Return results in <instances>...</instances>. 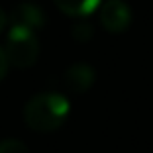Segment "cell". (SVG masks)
Returning <instances> with one entry per match:
<instances>
[{"instance_id":"obj_1","label":"cell","mask_w":153,"mask_h":153,"mask_svg":"<svg viewBox=\"0 0 153 153\" xmlns=\"http://www.w3.org/2000/svg\"><path fill=\"white\" fill-rule=\"evenodd\" d=\"M71 112V104L59 92H39L24 106L26 126L39 134H49L63 126Z\"/></svg>"},{"instance_id":"obj_2","label":"cell","mask_w":153,"mask_h":153,"mask_svg":"<svg viewBox=\"0 0 153 153\" xmlns=\"http://www.w3.org/2000/svg\"><path fill=\"white\" fill-rule=\"evenodd\" d=\"M6 57L16 69H30L36 65L39 55V41L36 33L24 27H12L6 37Z\"/></svg>"},{"instance_id":"obj_3","label":"cell","mask_w":153,"mask_h":153,"mask_svg":"<svg viewBox=\"0 0 153 153\" xmlns=\"http://www.w3.org/2000/svg\"><path fill=\"white\" fill-rule=\"evenodd\" d=\"M98 18L104 30L120 33L128 30V26L131 24V10L124 0H104L100 2Z\"/></svg>"},{"instance_id":"obj_4","label":"cell","mask_w":153,"mask_h":153,"mask_svg":"<svg viewBox=\"0 0 153 153\" xmlns=\"http://www.w3.org/2000/svg\"><path fill=\"white\" fill-rule=\"evenodd\" d=\"M8 22L12 24V27H24V30L36 32L37 27L45 24V12L36 2H20L18 6L12 8Z\"/></svg>"},{"instance_id":"obj_5","label":"cell","mask_w":153,"mask_h":153,"mask_svg":"<svg viewBox=\"0 0 153 153\" xmlns=\"http://www.w3.org/2000/svg\"><path fill=\"white\" fill-rule=\"evenodd\" d=\"M63 85L75 94H82L94 85V69L88 63H73L63 71Z\"/></svg>"},{"instance_id":"obj_6","label":"cell","mask_w":153,"mask_h":153,"mask_svg":"<svg viewBox=\"0 0 153 153\" xmlns=\"http://www.w3.org/2000/svg\"><path fill=\"white\" fill-rule=\"evenodd\" d=\"M57 8L71 18H86L100 6V0H53Z\"/></svg>"},{"instance_id":"obj_7","label":"cell","mask_w":153,"mask_h":153,"mask_svg":"<svg viewBox=\"0 0 153 153\" xmlns=\"http://www.w3.org/2000/svg\"><path fill=\"white\" fill-rule=\"evenodd\" d=\"M71 33H73V37H75L76 41L85 43V41H88L90 37L94 36V26H92L86 18H81V20H76V22L73 24Z\"/></svg>"},{"instance_id":"obj_8","label":"cell","mask_w":153,"mask_h":153,"mask_svg":"<svg viewBox=\"0 0 153 153\" xmlns=\"http://www.w3.org/2000/svg\"><path fill=\"white\" fill-rule=\"evenodd\" d=\"M0 153H30V149L20 140H2L0 141Z\"/></svg>"},{"instance_id":"obj_9","label":"cell","mask_w":153,"mask_h":153,"mask_svg":"<svg viewBox=\"0 0 153 153\" xmlns=\"http://www.w3.org/2000/svg\"><path fill=\"white\" fill-rule=\"evenodd\" d=\"M8 67H10V63H8V57H6V51H4V47H0V81L6 76Z\"/></svg>"},{"instance_id":"obj_10","label":"cell","mask_w":153,"mask_h":153,"mask_svg":"<svg viewBox=\"0 0 153 153\" xmlns=\"http://www.w3.org/2000/svg\"><path fill=\"white\" fill-rule=\"evenodd\" d=\"M6 24H8V16H6V12L2 10V6H0V32L4 30Z\"/></svg>"}]
</instances>
